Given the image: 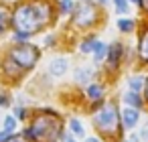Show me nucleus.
Returning a JSON list of instances; mask_svg holds the SVG:
<instances>
[{"instance_id": "f257e3e1", "label": "nucleus", "mask_w": 148, "mask_h": 142, "mask_svg": "<svg viewBox=\"0 0 148 142\" xmlns=\"http://www.w3.org/2000/svg\"><path fill=\"white\" fill-rule=\"evenodd\" d=\"M55 0H16L12 2V31L31 37L53 31L59 23Z\"/></svg>"}, {"instance_id": "f03ea898", "label": "nucleus", "mask_w": 148, "mask_h": 142, "mask_svg": "<svg viewBox=\"0 0 148 142\" xmlns=\"http://www.w3.org/2000/svg\"><path fill=\"white\" fill-rule=\"evenodd\" d=\"M120 97L110 95L99 106L91 108L89 122L93 128V134H97L103 142H122L126 138V132L122 128V116H120Z\"/></svg>"}, {"instance_id": "7ed1b4c3", "label": "nucleus", "mask_w": 148, "mask_h": 142, "mask_svg": "<svg viewBox=\"0 0 148 142\" xmlns=\"http://www.w3.org/2000/svg\"><path fill=\"white\" fill-rule=\"evenodd\" d=\"M27 128L31 142H61L67 132V118L55 108H33Z\"/></svg>"}, {"instance_id": "20e7f679", "label": "nucleus", "mask_w": 148, "mask_h": 142, "mask_svg": "<svg viewBox=\"0 0 148 142\" xmlns=\"http://www.w3.org/2000/svg\"><path fill=\"white\" fill-rule=\"evenodd\" d=\"M106 25V8L97 6L95 0H77L71 16L67 19V33L81 37L85 33L99 31Z\"/></svg>"}, {"instance_id": "39448f33", "label": "nucleus", "mask_w": 148, "mask_h": 142, "mask_svg": "<svg viewBox=\"0 0 148 142\" xmlns=\"http://www.w3.org/2000/svg\"><path fill=\"white\" fill-rule=\"evenodd\" d=\"M136 63V49L128 43H124L122 39H114L112 43H108V57L103 63V73L106 79L112 81V77H118L126 67Z\"/></svg>"}, {"instance_id": "423d86ee", "label": "nucleus", "mask_w": 148, "mask_h": 142, "mask_svg": "<svg viewBox=\"0 0 148 142\" xmlns=\"http://www.w3.org/2000/svg\"><path fill=\"white\" fill-rule=\"evenodd\" d=\"M8 55H10V59L14 61V63H18L25 71H35L37 69V65L41 63V59H43V47H39L37 43H33V41H29V43H21V45H8L6 49H4Z\"/></svg>"}, {"instance_id": "0eeeda50", "label": "nucleus", "mask_w": 148, "mask_h": 142, "mask_svg": "<svg viewBox=\"0 0 148 142\" xmlns=\"http://www.w3.org/2000/svg\"><path fill=\"white\" fill-rule=\"evenodd\" d=\"M27 77H29V71H25L18 63H14L4 49L0 51V83H4L12 89L23 85Z\"/></svg>"}, {"instance_id": "6e6552de", "label": "nucleus", "mask_w": 148, "mask_h": 142, "mask_svg": "<svg viewBox=\"0 0 148 142\" xmlns=\"http://www.w3.org/2000/svg\"><path fill=\"white\" fill-rule=\"evenodd\" d=\"M110 83H112V81H108V79H95L93 83H89V85L83 89V95H81V97H83V102L87 104V112L110 97V95H108V93H110Z\"/></svg>"}, {"instance_id": "1a4fd4ad", "label": "nucleus", "mask_w": 148, "mask_h": 142, "mask_svg": "<svg viewBox=\"0 0 148 142\" xmlns=\"http://www.w3.org/2000/svg\"><path fill=\"white\" fill-rule=\"evenodd\" d=\"M136 63L140 69H148V19L140 21L138 33H136Z\"/></svg>"}, {"instance_id": "9d476101", "label": "nucleus", "mask_w": 148, "mask_h": 142, "mask_svg": "<svg viewBox=\"0 0 148 142\" xmlns=\"http://www.w3.org/2000/svg\"><path fill=\"white\" fill-rule=\"evenodd\" d=\"M95 79H97V67L93 65H77L73 69V85L79 89H85Z\"/></svg>"}, {"instance_id": "9b49d317", "label": "nucleus", "mask_w": 148, "mask_h": 142, "mask_svg": "<svg viewBox=\"0 0 148 142\" xmlns=\"http://www.w3.org/2000/svg\"><path fill=\"white\" fill-rule=\"evenodd\" d=\"M120 116H122V128H124V132L128 134V132L138 130V126H140V122H142V118H144V112H142V110H136V108L122 106Z\"/></svg>"}, {"instance_id": "f8f14e48", "label": "nucleus", "mask_w": 148, "mask_h": 142, "mask_svg": "<svg viewBox=\"0 0 148 142\" xmlns=\"http://www.w3.org/2000/svg\"><path fill=\"white\" fill-rule=\"evenodd\" d=\"M69 69H71V59H69L67 55H57V57H53V59L49 61V65H47V73H49L51 77H55V79L65 77V75L69 73Z\"/></svg>"}, {"instance_id": "ddd939ff", "label": "nucleus", "mask_w": 148, "mask_h": 142, "mask_svg": "<svg viewBox=\"0 0 148 142\" xmlns=\"http://www.w3.org/2000/svg\"><path fill=\"white\" fill-rule=\"evenodd\" d=\"M99 41V33L93 31V33H85L81 37H77V43H75V51L81 55V57H91L95 45Z\"/></svg>"}, {"instance_id": "4468645a", "label": "nucleus", "mask_w": 148, "mask_h": 142, "mask_svg": "<svg viewBox=\"0 0 148 142\" xmlns=\"http://www.w3.org/2000/svg\"><path fill=\"white\" fill-rule=\"evenodd\" d=\"M12 33V4L0 0V41Z\"/></svg>"}, {"instance_id": "2eb2a0df", "label": "nucleus", "mask_w": 148, "mask_h": 142, "mask_svg": "<svg viewBox=\"0 0 148 142\" xmlns=\"http://www.w3.org/2000/svg\"><path fill=\"white\" fill-rule=\"evenodd\" d=\"M144 85H146V71L144 69H136V71L128 73V77H126V89L142 93Z\"/></svg>"}, {"instance_id": "dca6fc26", "label": "nucleus", "mask_w": 148, "mask_h": 142, "mask_svg": "<svg viewBox=\"0 0 148 142\" xmlns=\"http://www.w3.org/2000/svg\"><path fill=\"white\" fill-rule=\"evenodd\" d=\"M120 104H122V106H128V108H136V110L146 112L144 95H142V93H138V91H130V89H126V91L120 95Z\"/></svg>"}, {"instance_id": "f3484780", "label": "nucleus", "mask_w": 148, "mask_h": 142, "mask_svg": "<svg viewBox=\"0 0 148 142\" xmlns=\"http://www.w3.org/2000/svg\"><path fill=\"white\" fill-rule=\"evenodd\" d=\"M138 27H140V21L134 19V16H118V21H116L118 33L120 35H126V37L136 35L138 33Z\"/></svg>"}, {"instance_id": "a211bd4d", "label": "nucleus", "mask_w": 148, "mask_h": 142, "mask_svg": "<svg viewBox=\"0 0 148 142\" xmlns=\"http://www.w3.org/2000/svg\"><path fill=\"white\" fill-rule=\"evenodd\" d=\"M67 132H69L73 138H77V140H83V138L87 136L85 126H83V122H81L79 116H69V118H67Z\"/></svg>"}, {"instance_id": "6ab92c4d", "label": "nucleus", "mask_w": 148, "mask_h": 142, "mask_svg": "<svg viewBox=\"0 0 148 142\" xmlns=\"http://www.w3.org/2000/svg\"><path fill=\"white\" fill-rule=\"evenodd\" d=\"M106 57H108V43L99 39L97 45H95V49H93V53H91V65L93 67H103Z\"/></svg>"}, {"instance_id": "aec40b11", "label": "nucleus", "mask_w": 148, "mask_h": 142, "mask_svg": "<svg viewBox=\"0 0 148 142\" xmlns=\"http://www.w3.org/2000/svg\"><path fill=\"white\" fill-rule=\"evenodd\" d=\"M59 47H61V33L47 31V35H43V51H55Z\"/></svg>"}, {"instance_id": "412c9836", "label": "nucleus", "mask_w": 148, "mask_h": 142, "mask_svg": "<svg viewBox=\"0 0 148 142\" xmlns=\"http://www.w3.org/2000/svg\"><path fill=\"white\" fill-rule=\"evenodd\" d=\"M14 106V93L8 85L0 83V110H10Z\"/></svg>"}, {"instance_id": "4be33fe9", "label": "nucleus", "mask_w": 148, "mask_h": 142, "mask_svg": "<svg viewBox=\"0 0 148 142\" xmlns=\"http://www.w3.org/2000/svg\"><path fill=\"white\" fill-rule=\"evenodd\" d=\"M75 2H77V0H55L59 19H69L71 12H73V8H75Z\"/></svg>"}, {"instance_id": "5701e85b", "label": "nucleus", "mask_w": 148, "mask_h": 142, "mask_svg": "<svg viewBox=\"0 0 148 142\" xmlns=\"http://www.w3.org/2000/svg\"><path fill=\"white\" fill-rule=\"evenodd\" d=\"M112 8L118 16H132V4L128 0H112Z\"/></svg>"}, {"instance_id": "b1692460", "label": "nucleus", "mask_w": 148, "mask_h": 142, "mask_svg": "<svg viewBox=\"0 0 148 142\" xmlns=\"http://www.w3.org/2000/svg\"><path fill=\"white\" fill-rule=\"evenodd\" d=\"M2 130H6L8 134H18V130H21V122H18L12 114H6V116L2 118Z\"/></svg>"}, {"instance_id": "393cba45", "label": "nucleus", "mask_w": 148, "mask_h": 142, "mask_svg": "<svg viewBox=\"0 0 148 142\" xmlns=\"http://www.w3.org/2000/svg\"><path fill=\"white\" fill-rule=\"evenodd\" d=\"M10 110H12L10 114H12V116H14V118H16V120H18L21 124H27V122L31 120V114H33V108H23V106H12Z\"/></svg>"}, {"instance_id": "a878e982", "label": "nucleus", "mask_w": 148, "mask_h": 142, "mask_svg": "<svg viewBox=\"0 0 148 142\" xmlns=\"http://www.w3.org/2000/svg\"><path fill=\"white\" fill-rule=\"evenodd\" d=\"M14 106H23V108H35V99L29 95V93H14Z\"/></svg>"}, {"instance_id": "bb28decb", "label": "nucleus", "mask_w": 148, "mask_h": 142, "mask_svg": "<svg viewBox=\"0 0 148 142\" xmlns=\"http://www.w3.org/2000/svg\"><path fill=\"white\" fill-rule=\"evenodd\" d=\"M8 41H10V45H21V43L33 41V37L27 35V33H21V31H12V33L8 35Z\"/></svg>"}, {"instance_id": "cd10ccee", "label": "nucleus", "mask_w": 148, "mask_h": 142, "mask_svg": "<svg viewBox=\"0 0 148 142\" xmlns=\"http://www.w3.org/2000/svg\"><path fill=\"white\" fill-rule=\"evenodd\" d=\"M136 132L140 134V140H142V142H148V116L142 118V122H140V126H138Z\"/></svg>"}, {"instance_id": "c85d7f7f", "label": "nucleus", "mask_w": 148, "mask_h": 142, "mask_svg": "<svg viewBox=\"0 0 148 142\" xmlns=\"http://www.w3.org/2000/svg\"><path fill=\"white\" fill-rule=\"evenodd\" d=\"M138 10L142 12V19H148V0H140Z\"/></svg>"}, {"instance_id": "c756f323", "label": "nucleus", "mask_w": 148, "mask_h": 142, "mask_svg": "<svg viewBox=\"0 0 148 142\" xmlns=\"http://www.w3.org/2000/svg\"><path fill=\"white\" fill-rule=\"evenodd\" d=\"M126 138H128L130 142H142V140H140V134H138L136 130H134V132H128V134H126Z\"/></svg>"}, {"instance_id": "7c9ffc66", "label": "nucleus", "mask_w": 148, "mask_h": 142, "mask_svg": "<svg viewBox=\"0 0 148 142\" xmlns=\"http://www.w3.org/2000/svg\"><path fill=\"white\" fill-rule=\"evenodd\" d=\"M81 142H103V140H101V138H99L97 134H89V136H85V138H83Z\"/></svg>"}, {"instance_id": "2f4dec72", "label": "nucleus", "mask_w": 148, "mask_h": 142, "mask_svg": "<svg viewBox=\"0 0 148 142\" xmlns=\"http://www.w3.org/2000/svg\"><path fill=\"white\" fill-rule=\"evenodd\" d=\"M10 136H14V134H8L6 130L0 128V142H8V140H10Z\"/></svg>"}, {"instance_id": "473e14b6", "label": "nucleus", "mask_w": 148, "mask_h": 142, "mask_svg": "<svg viewBox=\"0 0 148 142\" xmlns=\"http://www.w3.org/2000/svg\"><path fill=\"white\" fill-rule=\"evenodd\" d=\"M142 95H144V102H146V112H148V71H146V85H144Z\"/></svg>"}, {"instance_id": "72a5a7b5", "label": "nucleus", "mask_w": 148, "mask_h": 142, "mask_svg": "<svg viewBox=\"0 0 148 142\" xmlns=\"http://www.w3.org/2000/svg\"><path fill=\"white\" fill-rule=\"evenodd\" d=\"M61 142H81V140H77V138H73V136H71L69 132H65V134H63V140H61Z\"/></svg>"}, {"instance_id": "f704fd0d", "label": "nucleus", "mask_w": 148, "mask_h": 142, "mask_svg": "<svg viewBox=\"0 0 148 142\" xmlns=\"http://www.w3.org/2000/svg\"><path fill=\"white\" fill-rule=\"evenodd\" d=\"M95 4L101 6V8H108V6L112 4V0H95Z\"/></svg>"}, {"instance_id": "c9c22d12", "label": "nucleus", "mask_w": 148, "mask_h": 142, "mask_svg": "<svg viewBox=\"0 0 148 142\" xmlns=\"http://www.w3.org/2000/svg\"><path fill=\"white\" fill-rule=\"evenodd\" d=\"M8 142H27V140H25L21 134H14V136H10V140H8Z\"/></svg>"}, {"instance_id": "e433bc0d", "label": "nucleus", "mask_w": 148, "mask_h": 142, "mask_svg": "<svg viewBox=\"0 0 148 142\" xmlns=\"http://www.w3.org/2000/svg\"><path fill=\"white\" fill-rule=\"evenodd\" d=\"M128 2H130L132 6H136V8H138V4H140V0H128Z\"/></svg>"}, {"instance_id": "4c0bfd02", "label": "nucleus", "mask_w": 148, "mask_h": 142, "mask_svg": "<svg viewBox=\"0 0 148 142\" xmlns=\"http://www.w3.org/2000/svg\"><path fill=\"white\" fill-rule=\"evenodd\" d=\"M4 2H10V4H12V2H16V0H4Z\"/></svg>"}, {"instance_id": "58836bf2", "label": "nucleus", "mask_w": 148, "mask_h": 142, "mask_svg": "<svg viewBox=\"0 0 148 142\" xmlns=\"http://www.w3.org/2000/svg\"><path fill=\"white\" fill-rule=\"evenodd\" d=\"M122 142H130V140H128V138H124V140H122Z\"/></svg>"}]
</instances>
